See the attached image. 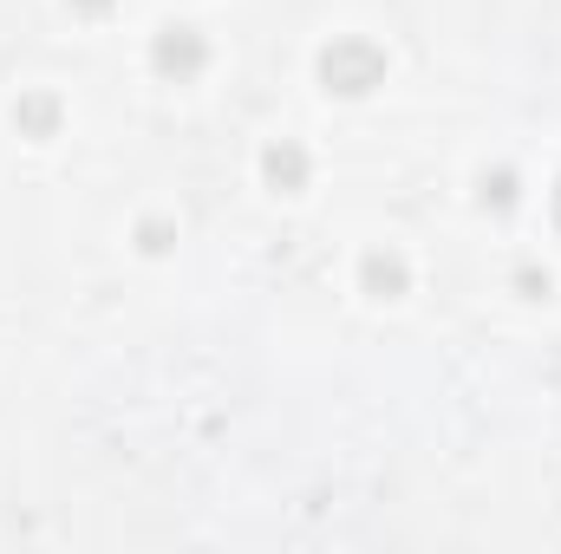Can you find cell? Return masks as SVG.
I'll use <instances>...</instances> for the list:
<instances>
[{
  "instance_id": "cell-1",
  "label": "cell",
  "mask_w": 561,
  "mask_h": 554,
  "mask_svg": "<svg viewBox=\"0 0 561 554\" xmlns=\"http://www.w3.org/2000/svg\"><path fill=\"white\" fill-rule=\"evenodd\" d=\"M320 79H327L333 92H373V85L386 79V53L366 46V39H333V46L320 53Z\"/></svg>"
},
{
  "instance_id": "cell-2",
  "label": "cell",
  "mask_w": 561,
  "mask_h": 554,
  "mask_svg": "<svg viewBox=\"0 0 561 554\" xmlns=\"http://www.w3.org/2000/svg\"><path fill=\"white\" fill-rule=\"evenodd\" d=\"M203 39L190 33V26H163L157 33V72H176V79H190V72H203Z\"/></svg>"
},
{
  "instance_id": "cell-3",
  "label": "cell",
  "mask_w": 561,
  "mask_h": 554,
  "mask_svg": "<svg viewBox=\"0 0 561 554\" xmlns=\"http://www.w3.org/2000/svg\"><path fill=\"white\" fill-rule=\"evenodd\" d=\"M262 170H268V183H275V189H300V176H307V157H300L294 143H275V150L262 157Z\"/></svg>"
},
{
  "instance_id": "cell-4",
  "label": "cell",
  "mask_w": 561,
  "mask_h": 554,
  "mask_svg": "<svg viewBox=\"0 0 561 554\" xmlns=\"http://www.w3.org/2000/svg\"><path fill=\"white\" fill-rule=\"evenodd\" d=\"M366 287H373L379 300H392V293L405 287V262H399V255H366Z\"/></svg>"
},
{
  "instance_id": "cell-5",
  "label": "cell",
  "mask_w": 561,
  "mask_h": 554,
  "mask_svg": "<svg viewBox=\"0 0 561 554\" xmlns=\"http://www.w3.org/2000/svg\"><path fill=\"white\" fill-rule=\"evenodd\" d=\"M53 118H59L53 99H26V105H20V125H26V131H53Z\"/></svg>"
},
{
  "instance_id": "cell-6",
  "label": "cell",
  "mask_w": 561,
  "mask_h": 554,
  "mask_svg": "<svg viewBox=\"0 0 561 554\" xmlns=\"http://www.w3.org/2000/svg\"><path fill=\"white\" fill-rule=\"evenodd\" d=\"M79 7H92V13H99V7H112V0H79Z\"/></svg>"
},
{
  "instance_id": "cell-7",
  "label": "cell",
  "mask_w": 561,
  "mask_h": 554,
  "mask_svg": "<svg viewBox=\"0 0 561 554\" xmlns=\"http://www.w3.org/2000/svg\"><path fill=\"white\" fill-rule=\"evenodd\" d=\"M556 216H561V189H556Z\"/></svg>"
}]
</instances>
